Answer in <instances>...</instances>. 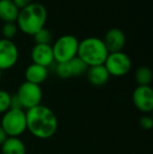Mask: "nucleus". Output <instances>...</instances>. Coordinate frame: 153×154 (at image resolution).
Listing matches in <instances>:
<instances>
[{
	"mask_svg": "<svg viewBox=\"0 0 153 154\" xmlns=\"http://www.w3.org/2000/svg\"><path fill=\"white\" fill-rule=\"evenodd\" d=\"M26 130L36 138L48 140L56 134L58 129V119L49 107L38 105L26 110Z\"/></svg>",
	"mask_w": 153,
	"mask_h": 154,
	"instance_id": "obj_1",
	"label": "nucleus"
},
{
	"mask_svg": "<svg viewBox=\"0 0 153 154\" xmlns=\"http://www.w3.org/2000/svg\"><path fill=\"white\" fill-rule=\"evenodd\" d=\"M47 20V10L39 2H32L19 11L16 24L23 34L33 37L41 29L45 27Z\"/></svg>",
	"mask_w": 153,
	"mask_h": 154,
	"instance_id": "obj_2",
	"label": "nucleus"
},
{
	"mask_svg": "<svg viewBox=\"0 0 153 154\" xmlns=\"http://www.w3.org/2000/svg\"><path fill=\"white\" fill-rule=\"evenodd\" d=\"M108 54V51L101 38L88 37L79 41L77 57L80 58L88 67L104 65Z\"/></svg>",
	"mask_w": 153,
	"mask_h": 154,
	"instance_id": "obj_3",
	"label": "nucleus"
},
{
	"mask_svg": "<svg viewBox=\"0 0 153 154\" xmlns=\"http://www.w3.org/2000/svg\"><path fill=\"white\" fill-rule=\"evenodd\" d=\"M0 126L8 137H19L26 131V114L23 109H14L10 110L2 114Z\"/></svg>",
	"mask_w": 153,
	"mask_h": 154,
	"instance_id": "obj_4",
	"label": "nucleus"
},
{
	"mask_svg": "<svg viewBox=\"0 0 153 154\" xmlns=\"http://www.w3.org/2000/svg\"><path fill=\"white\" fill-rule=\"evenodd\" d=\"M79 40L72 35H64L53 44L54 58L56 63H65L77 57Z\"/></svg>",
	"mask_w": 153,
	"mask_h": 154,
	"instance_id": "obj_5",
	"label": "nucleus"
},
{
	"mask_svg": "<svg viewBox=\"0 0 153 154\" xmlns=\"http://www.w3.org/2000/svg\"><path fill=\"white\" fill-rule=\"evenodd\" d=\"M15 95L20 102L22 109L25 111L38 105H41V102L43 99V92L41 86L26 81L23 82L19 86Z\"/></svg>",
	"mask_w": 153,
	"mask_h": 154,
	"instance_id": "obj_6",
	"label": "nucleus"
},
{
	"mask_svg": "<svg viewBox=\"0 0 153 154\" xmlns=\"http://www.w3.org/2000/svg\"><path fill=\"white\" fill-rule=\"evenodd\" d=\"M104 66L110 77L120 78L126 75L131 70L132 61L130 57L124 51L110 53L105 60Z\"/></svg>",
	"mask_w": 153,
	"mask_h": 154,
	"instance_id": "obj_7",
	"label": "nucleus"
},
{
	"mask_svg": "<svg viewBox=\"0 0 153 154\" xmlns=\"http://www.w3.org/2000/svg\"><path fill=\"white\" fill-rule=\"evenodd\" d=\"M19 49L13 40L0 39V70H8L17 64Z\"/></svg>",
	"mask_w": 153,
	"mask_h": 154,
	"instance_id": "obj_8",
	"label": "nucleus"
},
{
	"mask_svg": "<svg viewBox=\"0 0 153 154\" xmlns=\"http://www.w3.org/2000/svg\"><path fill=\"white\" fill-rule=\"evenodd\" d=\"M132 103L142 113H151L153 110V89L151 86H136L132 92Z\"/></svg>",
	"mask_w": 153,
	"mask_h": 154,
	"instance_id": "obj_9",
	"label": "nucleus"
},
{
	"mask_svg": "<svg viewBox=\"0 0 153 154\" xmlns=\"http://www.w3.org/2000/svg\"><path fill=\"white\" fill-rule=\"evenodd\" d=\"M102 40L109 54L123 51L126 45V36L124 32L116 27L108 29Z\"/></svg>",
	"mask_w": 153,
	"mask_h": 154,
	"instance_id": "obj_10",
	"label": "nucleus"
},
{
	"mask_svg": "<svg viewBox=\"0 0 153 154\" xmlns=\"http://www.w3.org/2000/svg\"><path fill=\"white\" fill-rule=\"evenodd\" d=\"M31 58L34 64L41 65V66L46 67V68H48L55 62L51 45L47 44L34 45L31 51Z\"/></svg>",
	"mask_w": 153,
	"mask_h": 154,
	"instance_id": "obj_11",
	"label": "nucleus"
},
{
	"mask_svg": "<svg viewBox=\"0 0 153 154\" xmlns=\"http://www.w3.org/2000/svg\"><path fill=\"white\" fill-rule=\"evenodd\" d=\"M86 75H87L88 82L96 87L104 86L110 78L104 65H96V66L88 67L87 71H86Z\"/></svg>",
	"mask_w": 153,
	"mask_h": 154,
	"instance_id": "obj_12",
	"label": "nucleus"
},
{
	"mask_svg": "<svg viewBox=\"0 0 153 154\" xmlns=\"http://www.w3.org/2000/svg\"><path fill=\"white\" fill-rule=\"evenodd\" d=\"M24 77L26 82L41 85V84L46 81L47 77H48V69L46 67L41 66V65L32 63L25 69Z\"/></svg>",
	"mask_w": 153,
	"mask_h": 154,
	"instance_id": "obj_13",
	"label": "nucleus"
},
{
	"mask_svg": "<svg viewBox=\"0 0 153 154\" xmlns=\"http://www.w3.org/2000/svg\"><path fill=\"white\" fill-rule=\"evenodd\" d=\"M19 14V8L13 0H0V20L4 23L15 22Z\"/></svg>",
	"mask_w": 153,
	"mask_h": 154,
	"instance_id": "obj_14",
	"label": "nucleus"
},
{
	"mask_svg": "<svg viewBox=\"0 0 153 154\" xmlns=\"http://www.w3.org/2000/svg\"><path fill=\"white\" fill-rule=\"evenodd\" d=\"M0 147L1 154H26V146L20 137H8Z\"/></svg>",
	"mask_w": 153,
	"mask_h": 154,
	"instance_id": "obj_15",
	"label": "nucleus"
},
{
	"mask_svg": "<svg viewBox=\"0 0 153 154\" xmlns=\"http://www.w3.org/2000/svg\"><path fill=\"white\" fill-rule=\"evenodd\" d=\"M68 67V71H69V77L75 78V77H81L84 73H86L88 69V66L82 61L80 58H74L70 61L66 62Z\"/></svg>",
	"mask_w": 153,
	"mask_h": 154,
	"instance_id": "obj_16",
	"label": "nucleus"
},
{
	"mask_svg": "<svg viewBox=\"0 0 153 154\" xmlns=\"http://www.w3.org/2000/svg\"><path fill=\"white\" fill-rule=\"evenodd\" d=\"M152 77V70L148 66L139 67L134 73V79L137 86H150Z\"/></svg>",
	"mask_w": 153,
	"mask_h": 154,
	"instance_id": "obj_17",
	"label": "nucleus"
},
{
	"mask_svg": "<svg viewBox=\"0 0 153 154\" xmlns=\"http://www.w3.org/2000/svg\"><path fill=\"white\" fill-rule=\"evenodd\" d=\"M34 42L35 44H47L50 45V42L53 40V35H51L50 31L46 27H43L40 31L36 32L33 36Z\"/></svg>",
	"mask_w": 153,
	"mask_h": 154,
	"instance_id": "obj_18",
	"label": "nucleus"
},
{
	"mask_svg": "<svg viewBox=\"0 0 153 154\" xmlns=\"http://www.w3.org/2000/svg\"><path fill=\"white\" fill-rule=\"evenodd\" d=\"M17 32H18V26L15 22L4 23L1 27V34L3 39L13 40V38L16 36Z\"/></svg>",
	"mask_w": 153,
	"mask_h": 154,
	"instance_id": "obj_19",
	"label": "nucleus"
},
{
	"mask_svg": "<svg viewBox=\"0 0 153 154\" xmlns=\"http://www.w3.org/2000/svg\"><path fill=\"white\" fill-rule=\"evenodd\" d=\"M12 104V94L6 90L0 89V114L5 113L11 109Z\"/></svg>",
	"mask_w": 153,
	"mask_h": 154,
	"instance_id": "obj_20",
	"label": "nucleus"
},
{
	"mask_svg": "<svg viewBox=\"0 0 153 154\" xmlns=\"http://www.w3.org/2000/svg\"><path fill=\"white\" fill-rule=\"evenodd\" d=\"M139 126L144 130H151L153 127V118L150 114H144L139 120Z\"/></svg>",
	"mask_w": 153,
	"mask_h": 154,
	"instance_id": "obj_21",
	"label": "nucleus"
},
{
	"mask_svg": "<svg viewBox=\"0 0 153 154\" xmlns=\"http://www.w3.org/2000/svg\"><path fill=\"white\" fill-rule=\"evenodd\" d=\"M13 2L15 3V5L19 8V11L24 8L25 6H27L29 4L32 3V0H13Z\"/></svg>",
	"mask_w": 153,
	"mask_h": 154,
	"instance_id": "obj_22",
	"label": "nucleus"
},
{
	"mask_svg": "<svg viewBox=\"0 0 153 154\" xmlns=\"http://www.w3.org/2000/svg\"><path fill=\"white\" fill-rule=\"evenodd\" d=\"M6 138H8V135H6V133L4 132V130L2 129V127L0 126V146L3 144V142L6 140Z\"/></svg>",
	"mask_w": 153,
	"mask_h": 154,
	"instance_id": "obj_23",
	"label": "nucleus"
},
{
	"mask_svg": "<svg viewBox=\"0 0 153 154\" xmlns=\"http://www.w3.org/2000/svg\"><path fill=\"white\" fill-rule=\"evenodd\" d=\"M1 75H2V71L0 70V79H1Z\"/></svg>",
	"mask_w": 153,
	"mask_h": 154,
	"instance_id": "obj_24",
	"label": "nucleus"
}]
</instances>
